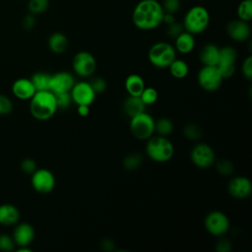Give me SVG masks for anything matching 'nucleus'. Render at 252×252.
Returning a JSON list of instances; mask_svg holds the SVG:
<instances>
[{
    "mask_svg": "<svg viewBox=\"0 0 252 252\" xmlns=\"http://www.w3.org/2000/svg\"><path fill=\"white\" fill-rule=\"evenodd\" d=\"M146 154L156 162H166L174 155V146L167 137L153 135L147 140Z\"/></svg>",
    "mask_w": 252,
    "mask_h": 252,
    "instance_id": "7ed1b4c3",
    "label": "nucleus"
},
{
    "mask_svg": "<svg viewBox=\"0 0 252 252\" xmlns=\"http://www.w3.org/2000/svg\"><path fill=\"white\" fill-rule=\"evenodd\" d=\"M183 31H184V29H183L182 24L177 23V22L175 21V22H173L172 24H170V25L167 26V31H166V32H167V35H168L169 37L175 38V37H176L180 32H182Z\"/></svg>",
    "mask_w": 252,
    "mask_h": 252,
    "instance_id": "a19ab883",
    "label": "nucleus"
},
{
    "mask_svg": "<svg viewBox=\"0 0 252 252\" xmlns=\"http://www.w3.org/2000/svg\"><path fill=\"white\" fill-rule=\"evenodd\" d=\"M30 100L31 114L39 121L50 119L58 109L55 94L50 91L35 92Z\"/></svg>",
    "mask_w": 252,
    "mask_h": 252,
    "instance_id": "f03ea898",
    "label": "nucleus"
},
{
    "mask_svg": "<svg viewBox=\"0 0 252 252\" xmlns=\"http://www.w3.org/2000/svg\"><path fill=\"white\" fill-rule=\"evenodd\" d=\"M140 98L146 106L152 105L157 102L158 98V93L154 87H145L144 91L140 94Z\"/></svg>",
    "mask_w": 252,
    "mask_h": 252,
    "instance_id": "7c9ffc66",
    "label": "nucleus"
},
{
    "mask_svg": "<svg viewBox=\"0 0 252 252\" xmlns=\"http://www.w3.org/2000/svg\"><path fill=\"white\" fill-rule=\"evenodd\" d=\"M130 131L132 135L142 141H147L155 133V119L146 111L130 118Z\"/></svg>",
    "mask_w": 252,
    "mask_h": 252,
    "instance_id": "423d86ee",
    "label": "nucleus"
},
{
    "mask_svg": "<svg viewBox=\"0 0 252 252\" xmlns=\"http://www.w3.org/2000/svg\"><path fill=\"white\" fill-rule=\"evenodd\" d=\"M229 194L238 200L248 198L252 193V182L248 177L236 176L233 177L228 183Z\"/></svg>",
    "mask_w": 252,
    "mask_h": 252,
    "instance_id": "2eb2a0df",
    "label": "nucleus"
},
{
    "mask_svg": "<svg viewBox=\"0 0 252 252\" xmlns=\"http://www.w3.org/2000/svg\"><path fill=\"white\" fill-rule=\"evenodd\" d=\"M17 252H32V249L29 248V246H20L16 250Z\"/></svg>",
    "mask_w": 252,
    "mask_h": 252,
    "instance_id": "de8ad7c7",
    "label": "nucleus"
},
{
    "mask_svg": "<svg viewBox=\"0 0 252 252\" xmlns=\"http://www.w3.org/2000/svg\"><path fill=\"white\" fill-rule=\"evenodd\" d=\"M31 183L32 188L40 193L47 194L51 192L55 187V176L54 174L46 168H39L31 174Z\"/></svg>",
    "mask_w": 252,
    "mask_h": 252,
    "instance_id": "f8f14e48",
    "label": "nucleus"
},
{
    "mask_svg": "<svg viewBox=\"0 0 252 252\" xmlns=\"http://www.w3.org/2000/svg\"><path fill=\"white\" fill-rule=\"evenodd\" d=\"M167 68L170 75L175 79H184L189 73V66L182 59L175 58Z\"/></svg>",
    "mask_w": 252,
    "mask_h": 252,
    "instance_id": "393cba45",
    "label": "nucleus"
},
{
    "mask_svg": "<svg viewBox=\"0 0 252 252\" xmlns=\"http://www.w3.org/2000/svg\"><path fill=\"white\" fill-rule=\"evenodd\" d=\"M146 105L140 98V96L129 95L123 104V109L125 113L131 118L143 111H146Z\"/></svg>",
    "mask_w": 252,
    "mask_h": 252,
    "instance_id": "b1692460",
    "label": "nucleus"
},
{
    "mask_svg": "<svg viewBox=\"0 0 252 252\" xmlns=\"http://www.w3.org/2000/svg\"><path fill=\"white\" fill-rule=\"evenodd\" d=\"M28 11L30 14L35 16L43 14L49 7V0H29Z\"/></svg>",
    "mask_w": 252,
    "mask_h": 252,
    "instance_id": "c85d7f7f",
    "label": "nucleus"
},
{
    "mask_svg": "<svg viewBox=\"0 0 252 252\" xmlns=\"http://www.w3.org/2000/svg\"><path fill=\"white\" fill-rule=\"evenodd\" d=\"M236 58L237 52L234 47L226 45L220 48L219 60L216 67L222 79H228L234 74Z\"/></svg>",
    "mask_w": 252,
    "mask_h": 252,
    "instance_id": "9d476101",
    "label": "nucleus"
},
{
    "mask_svg": "<svg viewBox=\"0 0 252 252\" xmlns=\"http://www.w3.org/2000/svg\"><path fill=\"white\" fill-rule=\"evenodd\" d=\"M216 169L220 175L227 176V175H230L233 172L234 166H233V164L230 160L220 159L216 163Z\"/></svg>",
    "mask_w": 252,
    "mask_h": 252,
    "instance_id": "473e14b6",
    "label": "nucleus"
},
{
    "mask_svg": "<svg viewBox=\"0 0 252 252\" xmlns=\"http://www.w3.org/2000/svg\"><path fill=\"white\" fill-rule=\"evenodd\" d=\"M173 129V122L167 117H159L158 120H155V132L158 135L167 137L172 133Z\"/></svg>",
    "mask_w": 252,
    "mask_h": 252,
    "instance_id": "bb28decb",
    "label": "nucleus"
},
{
    "mask_svg": "<svg viewBox=\"0 0 252 252\" xmlns=\"http://www.w3.org/2000/svg\"><path fill=\"white\" fill-rule=\"evenodd\" d=\"M49 49L55 54H61L68 47V39L66 35L60 32H55L50 34L47 40Z\"/></svg>",
    "mask_w": 252,
    "mask_h": 252,
    "instance_id": "5701e85b",
    "label": "nucleus"
},
{
    "mask_svg": "<svg viewBox=\"0 0 252 252\" xmlns=\"http://www.w3.org/2000/svg\"><path fill=\"white\" fill-rule=\"evenodd\" d=\"M35 92L36 91L33 84L32 83L31 79L28 78H19L12 85L13 94L21 100L31 99Z\"/></svg>",
    "mask_w": 252,
    "mask_h": 252,
    "instance_id": "a211bd4d",
    "label": "nucleus"
},
{
    "mask_svg": "<svg viewBox=\"0 0 252 252\" xmlns=\"http://www.w3.org/2000/svg\"><path fill=\"white\" fill-rule=\"evenodd\" d=\"M76 83L74 76L67 71H60L50 76L49 91L54 94L68 93Z\"/></svg>",
    "mask_w": 252,
    "mask_h": 252,
    "instance_id": "4468645a",
    "label": "nucleus"
},
{
    "mask_svg": "<svg viewBox=\"0 0 252 252\" xmlns=\"http://www.w3.org/2000/svg\"><path fill=\"white\" fill-rule=\"evenodd\" d=\"M206 230L214 235L220 237L224 235L230 226L229 219L227 216L220 211H212L207 214L204 220Z\"/></svg>",
    "mask_w": 252,
    "mask_h": 252,
    "instance_id": "6e6552de",
    "label": "nucleus"
},
{
    "mask_svg": "<svg viewBox=\"0 0 252 252\" xmlns=\"http://www.w3.org/2000/svg\"><path fill=\"white\" fill-rule=\"evenodd\" d=\"M241 71H242V75L247 81L252 80V56L251 55L247 56L244 59L241 66Z\"/></svg>",
    "mask_w": 252,
    "mask_h": 252,
    "instance_id": "58836bf2",
    "label": "nucleus"
},
{
    "mask_svg": "<svg viewBox=\"0 0 252 252\" xmlns=\"http://www.w3.org/2000/svg\"><path fill=\"white\" fill-rule=\"evenodd\" d=\"M20 166H21V169L27 174H32L36 170V162L31 158H24Z\"/></svg>",
    "mask_w": 252,
    "mask_h": 252,
    "instance_id": "ea45409f",
    "label": "nucleus"
},
{
    "mask_svg": "<svg viewBox=\"0 0 252 252\" xmlns=\"http://www.w3.org/2000/svg\"><path fill=\"white\" fill-rule=\"evenodd\" d=\"M231 248H232L231 241L227 238H220L216 243L217 252H230Z\"/></svg>",
    "mask_w": 252,
    "mask_h": 252,
    "instance_id": "79ce46f5",
    "label": "nucleus"
},
{
    "mask_svg": "<svg viewBox=\"0 0 252 252\" xmlns=\"http://www.w3.org/2000/svg\"><path fill=\"white\" fill-rule=\"evenodd\" d=\"M163 9L158 0H141L133 9L132 22L141 31H152L162 24Z\"/></svg>",
    "mask_w": 252,
    "mask_h": 252,
    "instance_id": "f257e3e1",
    "label": "nucleus"
},
{
    "mask_svg": "<svg viewBox=\"0 0 252 252\" xmlns=\"http://www.w3.org/2000/svg\"><path fill=\"white\" fill-rule=\"evenodd\" d=\"M161 7L164 13L175 15L181 8V2L180 0H162Z\"/></svg>",
    "mask_w": 252,
    "mask_h": 252,
    "instance_id": "f704fd0d",
    "label": "nucleus"
},
{
    "mask_svg": "<svg viewBox=\"0 0 252 252\" xmlns=\"http://www.w3.org/2000/svg\"><path fill=\"white\" fill-rule=\"evenodd\" d=\"M173 22H175V16L173 14L170 13H164L163 17H162V24H165L166 26L172 24Z\"/></svg>",
    "mask_w": 252,
    "mask_h": 252,
    "instance_id": "49530a36",
    "label": "nucleus"
},
{
    "mask_svg": "<svg viewBox=\"0 0 252 252\" xmlns=\"http://www.w3.org/2000/svg\"><path fill=\"white\" fill-rule=\"evenodd\" d=\"M124 86L129 95L140 96L146 87V84L143 77L138 74H131L126 78Z\"/></svg>",
    "mask_w": 252,
    "mask_h": 252,
    "instance_id": "4be33fe9",
    "label": "nucleus"
},
{
    "mask_svg": "<svg viewBox=\"0 0 252 252\" xmlns=\"http://www.w3.org/2000/svg\"><path fill=\"white\" fill-rule=\"evenodd\" d=\"M50 76V74L45 72H36L32 76L31 81L33 84L36 92L49 91Z\"/></svg>",
    "mask_w": 252,
    "mask_h": 252,
    "instance_id": "a878e982",
    "label": "nucleus"
},
{
    "mask_svg": "<svg viewBox=\"0 0 252 252\" xmlns=\"http://www.w3.org/2000/svg\"><path fill=\"white\" fill-rule=\"evenodd\" d=\"M55 97H56V103H57L58 109H66L73 102L70 92L57 94H55Z\"/></svg>",
    "mask_w": 252,
    "mask_h": 252,
    "instance_id": "c9c22d12",
    "label": "nucleus"
},
{
    "mask_svg": "<svg viewBox=\"0 0 252 252\" xmlns=\"http://www.w3.org/2000/svg\"><path fill=\"white\" fill-rule=\"evenodd\" d=\"M95 94H101L106 90V82L101 77H94L89 82Z\"/></svg>",
    "mask_w": 252,
    "mask_h": 252,
    "instance_id": "4c0bfd02",
    "label": "nucleus"
},
{
    "mask_svg": "<svg viewBox=\"0 0 252 252\" xmlns=\"http://www.w3.org/2000/svg\"><path fill=\"white\" fill-rule=\"evenodd\" d=\"M15 242L13 237L7 233L0 234V251L2 252H11L15 250Z\"/></svg>",
    "mask_w": 252,
    "mask_h": 252,
    "instance_id": "72a5a7b5",
    "label": "nucleus"
},
{
    "mask_svg": "<svg viewBox=\"0 0 252 252\" xmlns=\"http://www.w3.org/2000/svg\"><path fill=\"white\" fill-rule=\"evenodd\" d=\"M77 112L80 116L82 117H86L89 115L90 113V105H87V104H79L77 105Z\"/></svg>",
    "mask_w": 252,
    "mask_h": 252,
    "instance_id": "c03bdc74",
    "label": "nucleus"
},
{
    "mask_svg": "<svg viewBox=\"0 0 252 252\" xmlns=\"http://www.w3.org/2000/svg\"><path fill=\"white\" fill-rule=\"evenodd\" d=\"M183 134L186 139L191 141H197L202 137V130L197 124L190 123L185 125L183 129Z\"/></svg>",
    "mask_w": 252,
    "mask_h": 252,
    "instance_id": "2f4dec72",
    "label": "nucleus"
},
{
    "mask_svg": "<svg viewBox=\"0 0 252 252\" xmlns=\"http://www.w3.org/2000/svg\"><path fill=\"white\" fill-rule=\"evenodd\" d=\"M101 248L104 251H113L114 250V244L110 239H104L101 242Z\"/></svg>",
    "mask_w": 252,
    "mask_h": 252,
    "instance_id": "a18cd8bd",
    "label": "nucleus"
},
{
    "mask_svg": "<svg viewBox=\"0 0 252 252\" xmlns=\"http://www.w3.org/2000/svg\"><path fill=\"white\" fill-rule=\"evenodd\" d=\"M236 13L239 20L249 23L252 20V0H241Z\"/></svg>",
    "mask_w": 252,
    "mask_h": 252,
    "instance_id": "cd10ccee",
    "label": "nucleus"
},
{
    "mask_svg": "<svg viewBox=\"0 0 252 252\" xmlns=\"http://www.w3.org/2000/svg\"><path fill=\"white\" fill-rule=\"evenodd\" d=\"M220 47L214 43H208L202 47L199 53L200 61L203 65L216 66L219 60Z\"/></svg>",
    "mask_w": 252,
    "mask_h": 252,
    "instance_id": "412c9836",
    "label": "nucleus"
},
{
    "mask_svg": "<svg viewBox=\"0 0 252 252\" xmlns=\"http://www.w3.org/2000/svg\"><path fill=\"white\" fill-rule=\"evenodd\" d=\"M70 94L72 97V101L77 105H91L95 99L96 95L91 84L87 81H80L78 83H75L70 91Z\"/></svg>",
    "mask_w": 252,
    "mask_h": 252,
    "instance_id": "ddd939ff",
    "label": "nucleus"
},
{
    "mask_svg": "<svg viewBox=\"0 0 252 252\" xmlns=\"http://www.w3.org/2000/svg\"><path fill=\"white\" fill-rule=\"evenodd\" d=\"M143 161V157L139 153H131L123 159V166L128 170L138 168Z\"/></svg>",
    "mask_w": 252,
    "mask_h": 252,
    "instance_id": "c756f323",
    "label": "nucleus"
},
{
    "mask_svg": "<svg viewBox=\"0 0 252 252\" xmlns=\"http://www.w3.org/2000/svg\"><path fill=\"white\" fill-rule=\"evenodd\" d=\"M197 81L203 90L207 92H216L220 88L223 79L216 66L203 65L198 72Z\"/></svg>",
    "mask_w": 252,
    "mask_h": 252,
    "instance_id": "1a4fd4ad",
    "label": "nucleus"
},
{
    "mask_svg": "<svg viewBox=\"0 0 252 252\" xmlns=\"http://www.w3.org/2000/svg\"><path fill=\"white\" fill-rule=\"evenodd\" d=\"M14 104L11 98L0 94V115H7L13 111Z\"/></svg>",
    "mask_w": 252,
    "mask_h": 252,
    "instance_id": "e433bc0d",
    "label": "nucleus"
},
{
    "mask_svg": "<svg viewBox=\"0 0 252 252\" xmlns=\"http://www.w3.org/2000/svg\"><path fill=\"white\" fill-rule=\"evenodd\" d=\"M22 24H23L24 29H26V30H32V29L34 27V25H35L34 16L32 15V14H29V15L25 16L24 19H23Z\"/></svg>",
    "mask_w": 252,
    "mask_h": 252,
    "instance_id": "37998d69",
    "label": "nucleus"
},
{
    "mask_svg": "<svg viewBox=\"0 0 252 252\" xmlns=\"http://www.w3.org/2000/svg\"><path fill=\"white\" fill-rule=\"evenodd\" d=\"M176 58V50L174 46L166 41H158L154 43L148 52L150 63L159 69L167 68Z\"/></svg>",
    "mask_w": 252,
    "mask_h": 252,
    "instance_id": "39448f33",
    "label": "nucleus"
},
{
    "mask_svg": "<svg viewBox=\"0 0 252 252\" xmlns=\"http://www.w3.org/2000/svg\"><path fill=\"white\" fill-rule=\"evenodd\" d=\"M210 24V13L204 6L196 5L187 10L182 26L184 31L193 35L204 32Z\"/></svg>",
    "mask_w": 252,
    "mask_h": 252,
    "instance_id": "20e7f679",
    "label": "nucleus"
},
{
    "mask_svg": "<svg viewBox=\"0 0 252 252\" xmlns=\"http://www.w3.org/2000/svg\"><path fill=\"white\" fill-rule=\"evenodd\" d=\"M226 33L228 36L237 42L246 41L251 35V28L249 23L239 19L232 20L226 25Z\"/></svg>",
    "mask_w": 252,
    "mask_h": 252,
    "instance_id": "dca6fc26",
    "label": "nucleus"
},
{
    "mask_svg": "<svg viewBox=\"0 0 252 252\" xmlns=\"http://www.w3.org/2000/svg\"><path fill=\"white\" fill-rule=\"evenodd\" d=\"M190 158L192 163L199 168H209L216 160V154L211 146L205 143L196 144L191 152Z\"/></svg>",
    "mask_w": 252,
    "mask_h": 252,
    "instance_id": "9b49d317",
    "label": "nucleus"
},
{
    "mask_svg": "<svg viewBox=\"0 0 252 252\" xmlns=\"http://www.w3.org/2000/svg\"><path fill=\"white\" fill-rule=\"evenodd\" d=\"M195 37L192 33L183 31L174 38V48L180 54H189L195 48Z\"/></svg>",
    "mask_w": 252,
    "mask_h": 252,
    "instance_id": "aec40b11",
    "label": "nucleus"
},
{
    "mask_svg": "<svg viewBox=\"0 0 252 252\" xmlns=\"http://www.w3.org/2000/svg\"><path fill=\"white\" fill-rule=\"evenodd\" d=\"M20 211L15 205L8 203L0 205V224L5 226L17 224L20 220Z\"/></svg>",
    "mask_w": 252,
    "mask_h": 252,
    "instance_id": "6ab92c4d",
    "label": "nucleus"
},
{
    "mask_svg": "<svg viewBox=\"0 0 252 252\" xmlns=\"http://www.w3.org/2000/svg\"><path fill=\"white\" fill-rule=\"evenodd\" d=\"M34 228L31 223L21 222L14 228L12 237L16 246H30L34 239Z\"/></svg>",
    "mask_w": 252,
    "mask_h": 252,
    "instance_id": "f3484780",
    "label": "nucleus"
},
{
    "mask_svg": "<svg viewBox=\"0 0 252 252\" xmlns=\"http://www.w3.org/2000/svg\"><path fill=\"white\" fill-rule=\"evenodd\" d=\"M72 68L74 73L81 78L92 77L96 69V60L89 51L77 52L72 60Z\"/></svg>",
    "mask_w": 252,
    "mask_h": 252,
    "instance_id": "0eeeda50",
    "label": "nucleus"
}]
</instances>
